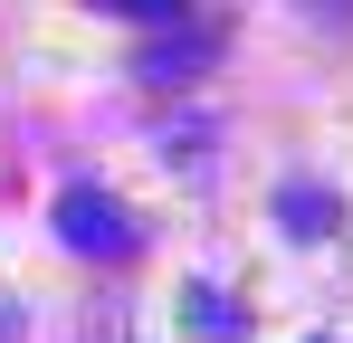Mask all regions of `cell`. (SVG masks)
<instances>
[{
    "mask_svg": "<svg viewBox=\"0 0 353 343\" xmlns=\"http://www.w3.org/2000/svg\"><path fill=\"white\" fill-rule=\"evenodd\" d=\"M58 229H67V248H96V258H124V248H134V220H124V200L86 191V181L58 200Z\"/></svg>",
    "mask_w": 353,
    "mask_h": 343,
    "instance_id": "1",
    "label": "cell"
},
{
    "mask_svg": "<svg viewBox=\"0 0 353 343\" xmlns=\"http://www.w3.org/2000/svg\"><path fill=\"white\" fill-rule=\"evenodd\" d=\"M115 10H134V19H163V10H181V0H115Z\"/></svg>",
    "mask_w": 353,
    "mask_h": 343,
    "instance_id": "2",
    "label": "cell"
}]
</instances>
